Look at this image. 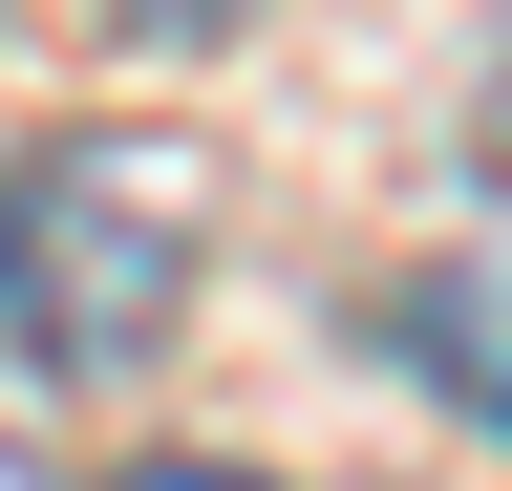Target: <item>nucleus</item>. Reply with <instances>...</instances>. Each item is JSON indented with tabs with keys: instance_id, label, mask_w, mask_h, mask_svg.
I'll list each match as a JSON object with an SVG mask.
<instances>
[{
	"instance_id": "nucleus-3",
	"label": "nucleus",
	"mask_w": 512,
	"mask_h": 491,
	"mask_svg": "<svg viewBox=\"0 0 512 491\" xmlns=\"http://www.w3.org/2000/svg\"><path fill=\"white\" fill-rule=\"evenodd\" d=\"M128 491H256V470H214V449H150V470H128Z\"/></svg>"
},
{
	"instance_id": "nucleus-4",
	"label": "nucleus",
	"mask_w": 512,
	"mask_h": 491,
	"mask_svg": "<svg viewBox=\"0 0 512 491\" xmlns=\"http://www.w3.org/2000/svg\"><path fill=\"white\" fill-rule=\"evenodd\" d=\"M150 43H214V0H150Z\"/></svg>"
},
{
	"instance_id": "nucleus-2",
	"label": "nucleus",
	"mask_w": 512,
	"mask_h": 491,
	"mask_svg": "<svg viewBox=\"0 0 512 491\" xmlns=\"http://www.w3.org/2000/svg\"><path fill=\"white\" fill-rule=\"evenodd\" d=\"M406 342H427V385L470 406V427H512V235H491V257H448V278L406 299Z\"/></svg>"
},
{
	"instance_id": "nucleus-1",
	"label": "nucleus",
	"mask_w": 512,
	"mask_h": 491,
	"mask_svg": "<svg viewBox=\"0 0 512 491\" xmlns=\"http://www.w3.org/2000/svg\"><path fill=\"white\" fill-rule=\"evenodd\" d=\"M192 193H214V171H192V150H150V129L0 171V278H22V363H64V385L150 363L171 278H192Z\"/></svg>"
}]
</instances>
